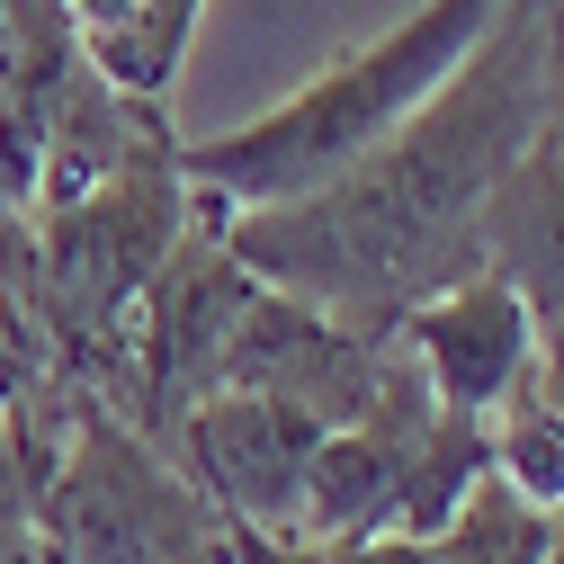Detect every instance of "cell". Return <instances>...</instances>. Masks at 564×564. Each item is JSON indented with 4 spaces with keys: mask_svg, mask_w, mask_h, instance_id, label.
I'll use <instances>...</instances> for the list:
<instances>
[{
    "mask_svg": "<svg viewBox=\"0 0 564 564\" xmlns=\"http://www.w3.org/2000/svg\"><path fill=\"white\" fill-rule=\"evenodd\" d=\"M386 349L394 332H359L340 323L305 296H278L260 288L251 314H242V340H234V377L242 394H269V403H296L305 421L340 431V421H359L377 403V377H386Z\"/></svg>",
    "mask_w": 564,
    "mask_h": 564,
    "instance_id": "cell-6",
    "label": "cell"
},
{
    "mask_svg": "<svg viewBox=\"0 0 564 564\" xmlns=\"http://www.w3.org/2000/svg\"><path fill=\"white\" fill-rule=\"evenodd\" d=\"M394 349L431 386V403L492 421L538 368V323L492 269H466V278H448V288H431L421 305L394 314Z\"/></svg>",
    "mask_w": 564,
    "mask_h": 564,
    "instance_id": "cell-5",
    "label": "cell"
},
{
    "mask_svg": "<svg viewBox=\"0 0 564 564\" xmlns=\"http://www.w3.org/2000/svg\"><path fill=\"white\" fill-rule=\"evenodd\" d=\"M484 475L492 484H511L529 511H564V421H555V403L538 394V386H520L502 412L484 421Z\"/></svg>",
    "mask_w": 564,
    "mask_h": 564,
    "instance_id": "cell-9",
    "label": "cell"
},
{
    "mask_svg": "<svg viewBox=\"0 0 564 564\" xmlns=\"http://www.w3.org/2000/svg\"><path fill=\"white\" fill-rule=\"evenodd\" d=\"M36 520L63 564H171L206 538H225V520L188 492V475L90 394H73Z\"/></svg>",
    "mask_w": 564,
    "mask_h": 564,
    "instance_id": "cell-3",
    "label": "cell"
},
{
    "mask_svg": "<svg viewBox=\"0 0 564 564\" xmlns=\"http://www.w3.org/2000/svg\"><path fill=\"white\" fill-rule=\"evenodd\" d=\"M28 386H45V359H36V349L10 332V314H0V412H10Z\"/></svg>",
    "mask_w": 564,
    "mask_h": 564,
    "instance_id": "cell-10",
    "label": "cell"
},
{
    "mask_svg": "<svg viewBox=\"0 0 564 564\" xmlns=\"http://www.w3.org/2000/svg\"><path fill=\"white\" fill-rule=\"evenodd\" d=\"M502 10L511 0H421V10H403L386 36H368V45H349L340 63H323V73L305 90H288L278 108L180 144V180L206 206H225V216L314 197L359 153H377L386 134L484 45V28Z\"/></svg>",
    "mask_w": 564,
    "mask_h": 564,
    "instance_id": "cell-2",
    "label": "cell"
},
{
    "mask_svg": "<svg viewBox=\"0 0 564 564\" xmlns=\"http://www.w3.org/2000/svg\"><path fill=\"white\" fill-rule=\"evenodd\" d=\"M529 386L555 403V421H564V323L555 332H538V368H529Z\"/></svg>",
    "mask_w": 564,
    "mask_h": 564,
    "instance_id": "cell-11",
    "label": "cell"
},
{
    "mask_svg": "<svg viewBox=\"0 0 564 564\" xmlns=\"http://www.w3.org/2000/svg\"><path fill=\"white\" fill-rule=\"evenodd\" d=\"M82 28V54L134 99H162L188 63V36L206 19V0H63Z\"/></svg>",
    "mask_w": 564,
    "mask_h": 564,
    "instance_id": "cell-8",
    "label": "cell"
},
{
    "mask_svg": "<svg viewBox=\"0 0 564 564\" xmlns=\"http://www.w3.org/2000/svg\"><path fill=\"white\" fill-rule=\"evenodd\" d=\"M314 440H323V421H305L296 403L225 386L171 431V466L188 475L197 502L225 520V538H296Z\"/></svg>",
    "mask_w": 564,
    "mask_h": 564,
    "instance_id": "cell-4",
    "label": "cell"
},
{
    "mask_svg": "<svg viewBox=\"0 0 564 564\" xmlns=\"http://www.w3.org/2000/svg\"><path fill=\"white\" fill-rule=\"evenodd\" d=\"M475 269H492L502 288L529 305L538 332L564 323V82L546 126L520 144V162L492 180L484 216H475Z\"/></svg>",
    "mask_w": 564,
    "mask_h": 564,
    "instance_id": "cell-7",
    "label": "cell"
},
{
    "mask_svg": "<svg viewBox=\"0 0 564 564\" xmlns=\"http://www.w3.org/2000/svg\"><path fill=\"white\" fill-rule=\"evenodd\" d=\"M564 82L555 0H511L484 45L421 99L377 153L288 206L225 216V251L278 296H305L359 332H394L403 305L475 269V216L520 162Z\"/></svg>",
    "mask_w": 564,
    "mask_h": 564,
    "instance_id": "cell-1",
    "label": "cell"
},
{
    "mask_svg": "<svg viewBox=\"0 0 564 564\" xmlns=\"http://www.w3.org/2000/svg\"><path fill=\"white\" fill-rule=\"evenodd\" d=\"M171 564H234V538H206V546H188V555H171Z\"/></svg>",
    "mask_w": 564,
    "mask_h": 564,
    "instance_id": "cell-12",
    "label": "cell"
}]
</instances>
